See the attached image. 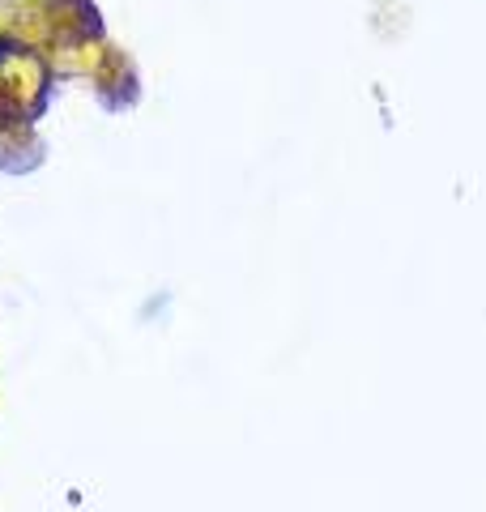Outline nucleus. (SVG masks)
I'll return each mask as SVG.
<instances>
[]
</instances>
